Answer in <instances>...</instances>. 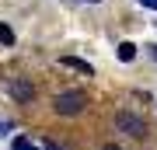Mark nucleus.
<instances>
[{"instance_id": "nucleus-9", "label": "nucleus", "mask_w": 157, "mask_h": 150, "mask_svg": "<svg viewBox=\"0 0 157 150\" xmlns=\"http://www.w3.org/2000/svg\"><path fill=\"white\" fill-rule=\"evenodd\" d=\"M101 150H122V147H119V143H105V147H101Z\"/></svg>"}, {"instance_id": "nucleus-8", "label": "nucleus", "mask_w": 157, "mask_h": 150, "mask_svg": "<svg viewBox=\"0 0 157 150\" xmlns=\"http://www.w3.org/2000/svg\"><path fill=\"white\" fill-rule=\"evenodd\" d=\"M143 7H150V11H157V0H140Z\"/></svg>"}, {"instance_id": "nucleus-6", "label": "nucleus", "mask_w": 157, "mask_h": 150, "mask_svg": "<svg viewBox=\"0 0 157 150\" xmlns=\"http://www.w3.org/2000/svg\"><path fill=\"white\" fill-rule=\"evenodd\" d=\"M0 45H7V49L14 45V28H11V25H4V21H0Z\"/></svg>"}, {"instance_id": "nucleus-4", "label": "nucleus", "mask_w": 157, "mask_h": 150, "mask_svg": "<svg viewBox=\"0 0 157 150\" xmlns=\"http://www.w3.org/2000/svg\"><path fill=\"white\" fill-rule=\"evenodd\" d=\"M63 67H70V70H80V73H94V67L91 63H84V60H77V56H63Z\"/></svg>"}, {"instance_id": "nucleus-2", "label": "nucleus", "mask_w": 157, "mask_h": 150, "mask_svg": "<svg viewBox=\"0 0 157 150\" xmlns=\"http://www.w3.org/2000/svg\"><path fill=\"white\" fill-rule=\"evenodd\" d=\"M112 122H115L119 133H129V136H143V133H147V122L136 115V112H126V108H122V112H115Z\"/></svg>"}, {"instance_id": "nucleus-7", "label": "nucleus", "mask_w": 157, "mask_h": 150, "mask_svg": "<svg viewBox=\"0 0 157 150\" xmlns=\"http://www.w3.org/2000/svg\"><path fill=\"white\" fill-rule=\"evenodd\" d=\"M11 150H35V147H32L25 136H14V140H11Z\"/></svg>"}, {"instance_id": "nucleus-1", "label": "nucleus", "mask_w": 157, "mask_h": 150, "mask_svg": "<svg viewBox=\"0 0 157 150\" xmlns=\"http://www.w3.org/2000/svg\"><path fill=\"white\" fill-rule=\"evenodd\" d=\"M52 108H56V115H80L87 108V94L84 91H63L52 98Z\"/></svg>"}, {"instance_id": "nucleus-10", "label": "nucleus", "mask_w": 157, "mask_h": 150, "mask_svg": "<svg viewBox=\"0 0 157 150\" xmlns=\"http://www.w3.org/2000/svg\"><path fill=\"white\" fill-rule=\"evenodd\" d=\"M150 56H154V60H157V45H150Z\"/></svg>"}, {"instance_id": "nucleus-5", "label": "nucleus", "mask_w": 157, "mask_h": 150, "mask_svg": "<svg viewBox=\"0 0 157 150\" xmlns=\"http://www.w3.org/2000/svg\"><path fill=\"white\" fill-rule=\"evenodd\" d=\"M115 56H119V60H122V63H129V60H133V56H136V45H133V42H119Z\"/></svg>"}, {"instance_id": "nucleus-3", "label": "nucleus", "mask_w": 157, "mask_h": 150, "mask_svg": "<svg viewBox=\"0 0 157 150\" xmlns=\"http://www.w3.org/2000/svg\"><path fill=\"white\" fill-rule=\"evenodd\" d=\"M7 91H11V98H17L21 105H28V101L35 98V84L28 77H11V84H7Z\"/></svg>"}, {"instance_id": "nucleus-11", "label": "nucleus", "mask_w": 157, "mask_h": 150, "mask_svg": "<svg viewBox=\"0 0 157 150\" xmlns=\"http://www.w3.org/2000/svg\"><path fill=\"white\" fill-rule=\"evenodd\" d=\"M91 4H98V0H91Z\"/></svg>"}]
</instances>
